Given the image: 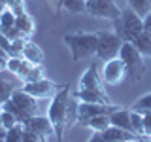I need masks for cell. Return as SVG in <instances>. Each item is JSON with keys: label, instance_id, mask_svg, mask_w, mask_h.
Instances as JSON below:
<instances>
[{"label": "cell", "instance_id": "6da1fadb", "mask_svg": "<svg viewBox=\"0 0 151 142\" xmlns=\"http://www.w3.org/2000/svg\"><path fill=\"white\" fill-rule=\"evenodd\" d=\"M78 108H79V101L76 99L74 93H70L68 85H63L60 91L51 99L49 102V110H47V117L53 123L55 129V136L57 140L64 138V133L72 123L78 121Z\"/></svg>", "mask_w": 151, "mask_h": 142}, {"label": "cell", "instance_id": "7a4b0ae2", "mask_svg": "<svg viewBox=\"0 0 151 142\" xmlns=\"http://www.w3.org/2000/svg\"><path fill=\"white\" fill-rule=\"evenodd\" d=\"M64 44L68 46L74 61L89 59L96 55L98 46V34L96 32H74V34H64Z\"/></svg>", "mask_w": 151, "mask_h": 142}, {"label": "cell", "instance_id": "3957f363", "mask_svg": "<svg viewBox=\"0 0 151 142\" xmlns=\"http://www.w3.org/2000/svg\"><path fill=\"white\" fill-rule=\"evenodd\" d=\"M113 25H115V32L123 40L132 42L136 36H140L144 32V17L138 15L132 8H127V9H123L121 19H115Z\"/></svg>", "mask_w": 151, "mask_h": 142}, {"label": "cell", "instance_id": "277c9868", "mask_svg": "<svg viewBox=\"0 0 151 142\" xmlns=\"http://www.w3.org/2000/svg\"><path fill=\"white\" fill-rule=\"evenodd\" d=\"M119 57H121L123 63H125L127 76H129L132 82H140L145 74V64H144V55L136 49V46L132 42H123Z\"/></svg>", "mask_w": 151, "mask_h": 142}, {"label": "cell", "instance_id": "5b68a950", "mask_svg": "<svg viewBox=\"0 0 151 142\" xmlns=\"http://www.w3.org/2000/svg\"><path fill=\"white\" fill-rule=\"evenodd\" d=\"M98 34V46H96V57L100 61H111L115 57H119L121 46H123V38L117 34V32L111 30H100L96 32Z\"/></svg>", "mask_w": 151, "mask_h": 142}, {"label": "cell", "instance_id": "8992f818", "mask_svg": "<svg viewBox=\"0 0 151 142\" xmlns=\"http://www.w3.org/2000/svg\"><path fill=\"white\" fill-rule=\"evenodd\" d=\"M12 101L17 104L19 108H21L23 112L28 116V120H30L32 116H40V114H45L44 110V106H42V101L44 99H36V97H32V95H28L25 89H13V93H12Z\"/></svg>", "mask_w": 151, "mask_h": 142}, {"label": "cell", "instance_id": "52a82bcc", "mask_svg": "<svg viewBox=\"0 0 151 142\" xmlns=\"http://www.w3.org/2000/svg\"><path fill=\"white\" fill-rule=\"evenodd\" d=\"M87 13L100 19H121L123 9L115 4V0H89L87 2Z\"/></svg>", "mask_w": 151, "mask_h": 142}, {"label": "cell", "instance_id": "ba28073f", "mask_svg": "<svg viewBox=\"0 0 151 142\" xmlns=\"http://www.w3.org/2000/svg\"><path fill=\"white\" fill-rule=\"evenodd\" d=\"M60 87H63V85L51 82V80H47V78H42V80H38V82H30V83L23 85V89H25L28 95H32V97H36V99H44V101H51V99L60 91Z\"/></svg>", "mask_w": 151, "mask_h": 142}, {"label": "cell", "instance_id": "9c48e42d", "mask_svg": "<svg viewBox=\"0 0 151 142\" xmlns=\"http://www.w3.org/2000/svg\"><path fill=\"white\" fill-rule=\"evenodd\" d=\"M125 76H127V68H125V63L121 61V57H115V59L104 63V68H102L104 83L117 85L125 80Z\"/></svg>", "mask_w": 151, "mask_h": 142}, {"label": "cell", "instance_id": "30bf717a", "mask_svg": "<svg viewBox=\"0 0 151 142\" xmlns=\"http://www.w3.org/2000/svg\"><path fill=\"white\" fill-rule=\"evenodd\" d=\"M113 110H117V106L113 104H91V102H79L78 108V123L87 120L93 116H102V114H111Z\"/></svg>", "mask_w": 151, "mask_h": 142}, {"label": "cell", "instance_id": "8fae6325", "mask_svg": "<svg viewBox=\"0 0 151 142\" xmlns=\"http://www.w3.org/2000/svg\"><path fill=\"white\" fill-rule=\"evenodd\" d=\"M25 129L32 131V133H38V135L42 136H51L55 135V129H53V123H51V120L45 116V114H40V116H32L30 120H28L25 123Z\"/></svg>", "mask_w": 151, "mask_h": 142}, {"label": "cell", "instance_id": "7c38bea8", "mask_svg": "<svg viewBox=\"0 0 151 142\" xmlns=\"http://www.w3.org/2000/svg\"><path fill=\"white\" fill-rule=\"evenodd\" d=\"M32 64L30 61H27L25 57H8V64H6V70L12 72L15 78H19L21 82H25V78L28 76V72L32 70Z\"/></svg>", "mask_w": 151, "mask_h": 142}, {"label": "cell", "instance_id": "4fadbf2b", "mask_svg": "<svg viewBox=\"0 0 151 142\" xmlns=\"http://www.w3.org/2000/svg\"><path fill=\"white\" fill-rule=\"evenodd\" d=\"M79 102H91V104H111L110 97L104 89H78L74 93Z\"/></svg>", "mask_w": 151, "mask_h": 142}, {"label": "cell", "instance_id": "5bb4252c", "mask_svg": "<svg viewBox=\"0 0 151 142\" xmlns=\"http://www.w3.org/2000/svg\"><path fill=\"white\" fill-rule=\"evenodd\" d=\"M78 89H104V80H102V74L98 72L96 64H93L91 68H87L83 72Z\"/></svg>", "mask_w": 151, "mask_h": 142}, {"label": "cell", "instance_id": "9a60e30c", "mask_svg": "<svg viewBox=\"0 0 151 142\" xmlns=\"http://www.w3.org/2000/svg\"><path fill=\"white\" fill-rule=\"evenodd\" d=\"M79 125L83 127H89L93 131H106L108 127H111V121H110V114H102V116H93V117H87V120L79 121Z\"/></svg>", "mask_w": 151, "mask_h": 142}, {"label": "cell", "instance_id": "2e32d148", "mask_svg": "<svg viewBox=\"0 0 151 142\" xmlns=\"http://www.w3.org/2000/svg\"><path fill=\"white\" fill-rule=\"evenodd\" d=\"M110 121L111 125L121 127L125 131H132V121H130V110H123V108H117L110 114ZM134 133V131H132Z\"/></svg>", "mask_w": 151, "mask_h": 142}, {"label": "cell", "instance_id": "e0dca14e", "mask_svg": "<svg viewBox=\"0 0 151 142\" xmlns=\"http://www.w3.org/2000/svg\"><path fill=\"white\" fill-rule=\"evenodd\" d=\"M23 57H25L27 61H30L32 64H42L44 63V51H42V47L34 44V42L28 40L25 49H23Z\"/></svg>", "mask_w": 151, "mask_h": 142}, {"label": "cell", "instance_id": "ac0fdd59", "mask_svg": "<svg viewBox=\"0 0 151 142\" xmlns=\"http://www.w3.org/2000/svg\"><path fill=\"white\" fill-rule=\"evenodd\" d=\"M15 27H17L27 38H30L32 34H34V21H32V17L28 15L27 12L21 13V15H17V19H15Z\"/></svg>", "mask_w": 151, "mask_h": 142}, {"label": "cell", "instance_id": "d6986e66", "mask_svg": "<svg viewBox=\"0 0 151 142\" xmlns=\"http://www.w3.org/2000/svg\"><path fill=\"white\" fill-rule=\"evenodd\" d=\"M132 44L136 46V49H138L144 57H151V34L149 32L144 30L140 36H136L134 40H132Z\"/></svg>", "mask_w": 151, "mask_h": 142}, {"label": "cell", "instance_id": "ffe728a7", "mask_svg": "<svg viewBox=\"0 0 151 142\" xmlns=\"http://www.w3.org/2000/svg\"><path fill=\"white\" fill-rule=\"evenodd\" d=\"M60 8L70 13H87V0H63Z\"/></svg>", "mask_w": 151, "mask_h": 142}, {"label": "cell", "instance_id": "44dd1931", "mask_svg": "<svg viewBox=\"0 0 151 142\" xmlns=\"http://www.w3.org/2000/svg\"><path fill=\"white\" fill-rule=\"evenodd\" d=\"M130 121H132V131L136 133L138 136H142L144 138L145 136V129H144V114L136 112L130 108Z\"/></svg>", "mask_w": 151, "mask_h": 142}, {"label": "cell", "instance_id": "7402d4cb", "mask_svg": "<svg viewBox=\"0 0 151 142\" xmlns=\"http://www.w3.org/2000/svg\"><path fill=\"white\" fill-rule=\"evenodd\" d=\"M15 19H17V15L9 8L6 9V12H2V13H0V30L8 32L12 27H15Z\"/></svg>", "mask_w": 151, "mask_h": 142}, {"label": "cell", "instance_id": "603a6c76", "mask_svg": "<svg viewBox=\"0 0 151 142\" xmlns=\"http://www.w3.org/2000/svg\"><path fill=\"white\" fill-rule=\"evenodd\" d=\"M13 83L9 82V80H6L4 76H0V106H2L6 101H9L12 99V93H13Z\"/></svg>", "mask_w": 151, "mask_h": 142}, {"label": "cell", "instance_id": "cb8c5ba5", "mask_svg": "<svg viewBox=\"0 0 151 142\" xmlns=\"http://www.w3.org/2000/svg\"><path fill=\"white\" fill-rule=\"evenodd\" d=\"M129 8H132L138 15L145 17L151 12V0H129Z\"/></svg>", "mask_w": 151, "mask_h": 142}, {"label": "cell", "instance_id": "d4e9b609", "mask_svg": "<svg viewBox=\"0 0 151 142\" xmlns=\"http://www.w3.org/2000/svg\"><path fill=\"white\" fill-rule=\"evenodd\" d=\"M23 135H25V125H23V123H17L15 127L8 129L6 142H23Z\"/></svg>", "mask_w": 151, "mask_h": 142}, {"label": "cell", "instance_id": "484cf974", "mask_svg": "<svg viewBox=\"0 0 151 142\" xmlns=\"http://www.w3.org/2000/svg\"><path fill=\"white\" fill-rule=\"evenodd\" d=\"M132 110H136V112H140V114L151 112V93H147V95H144L142 99H138V101L132 104Z\"/></svg>", "mask_w": 151, "mask_h": 142}, {"label": "cell", "instance_id": "4316f807", "mask_svg": "<svg viewBox=\"0 0 151 142\" xmlns=\"http://www.w3.org/2000/svg\"><path fill=\"white\" fill-rule=\"evenodd\" d=\"M28 38H17L12 40V47H9V57H23V49H25Z\"/></svg>", "mask_w": 151, "mask_h": 142}, {"label": "cell", "instance_id": "83f0119b", "mask_svg": "<svg viewBox=\"0 0 151 142\" xmlns=\"http://www.w3.org/2000/svg\"><path fill=\"white\" fill-rule=\"evenodd\" d=\"M42 78H45V70H44V66H42V64H34V66H32V70L28 72V76L25 78V82H23V83L38 82V80H42Z\"/></svg>", "mask_w": 151, "mask_h": 142}, {"label": "cell", "instance_id": "f1b7e54d", "mask_svg": "<svg viewBox=\"0 0 151 142\" xmlns=\"http://www.w3.org/2000/svg\"><path fill=\"white\" fill-rule=\"evenodd\" d=\"M17 117L13 116L12 112H6V110H2V125L6 127V129H12V127H15L17 125Z\"/></svg>", "mask_w": 151, "mask_h": 142}, {"label": "cell", "instance_id": "f546056e", "mask_svg": "<svg viewBox=\"0 0 151 142\" xmlns=\"http://www.w3.org/2000/svg\"><path fill=\"white\" fill-rule=\"evenodd\" d=\"M45 140H47L45 136H42V135H38V133H32V131L25 129V135H23V142H45Z\"/></svg>", "mask_w": 151, "mask_h": 142}, {"label": "cell", "instance_id": "4dcf8cb0", "mask_svg": "<svg viewBox=\"0 0 151 142\" xmlns=\"http://www.w3.org/2000/svg\"><path fill=\"white\" fill-rule=\"evenodd\" d=\"M0 47H2L4 51H6V53L9 55V47H12V40H9V38L4 34L2 30H0Z\"/></svg>", "mask_w": 151, "mask_h": 142}, {"label": "cell", "instance_id": "1f68e13d", "mask_svg": "<svg viewBox=\"0 0 151 142\" xmlns=\"http://www.w3.org/2000/svg\"><path fill=\"white\" fill-rule=\"evenodd\" d=\"M144 129L145 136H151V112H144Z\"/></svg>", "mask_w": 151, "mask_h": 142}, {"label": "cell", "instance_id": "d6a6232c", "mask_svg": "<svg viewBox=\"0 0 151 142\" xmlns=\"http://www.w3.org/2000/svg\"><path fill=\"white\" fill-rule=\"evenodd\" d=\"M144 30H145V32H149V34H151V12H149L147 15L144 17Z\"/></svg>", "mask_w": 151, "mask_h": 142}, {"label": "cell", "instance_id": "836d02e7", "mask_svg": "<svg viewBox=\"0 0 151 142\" xmlns=\"http://www.w3.org/2000/svg\"><path fill=\"white\" fill-rule=\"evenodd\" d=\"M89 142H106L104 140V136H102V133H98V131H94L93 135H91V138H89Z\"/></svg>", "mask_w": 151, "mask_h": 142}, {"label": "cell", "instance_id": "e575fe53", "mask_svg": "<svg viewBox=\"0 0 151 142\" xmlns=\"http://www.w3.org/2000/svg\"><path fill=\"white\" fill-rule=\"evenodd\" d=\"M8 8H9V0H0V13L6 12Z\"/></svg>", "mask_w": 151, "mask_h": 142}, {"label": "cell", "instance_id": "d590c367", "mask_svg": "<svg viewBox=\"0 0 151 142\" xmlns=\"http://www.w3.org/2000/svg\"><path fill=\"white\" fill-rule=\"evenodd\" d=\"M6 135H8V129L6 127H0V140H6Z\"/></svg>", "mask_w": 151, "mask_h": 142}, {"label": "cell", "instance_id": "8d00e7d4", "mask_svg": "<svg viewBox=\"0 0 151 142\" xmlns=\"http://www.w3.org/2000/svg\"><path fill=\"white\" fill-rule=\"evenodd\" d=\"M6 64H8V59L0 57V72H2V70H6Z\"/></svg>", "mask_w": 151, "mask_h": 142}, {"label": "cell", "instance_id": "74e56055", "mask_svg": "<svg viewBox=\"0 0 151 142\" xmlns=\"http://www.w3.org/2000/svg\"><path fill=\"white\" fill-rule=\"evenodd\" d=\"M0 57H4V59H8V57H9V55L6 53V51H4V49H2V47H0Z\"/></svg>", "mask_w": 151, "mask_h": 142}, {"label": "cell", "instance_id": "f35d334b", "mask_svg": "<svg viewBox=\"0 0 151 142\" xmlns=\"http://www.w3.org/2000/svg\"><path fill=\"white\" fill-rule=\"evenodd\" d=\"M51 4H55V6L60 8V4H63V0H51Z\"/></svg>", "mask_w": 151, "mask_h": 142}, {"label": "cell", "instance_id": "ab89813d", "mask_svg": "<svg viewBox=\"0 0 151 142\" xmlns=\"http://www.w3.org/2000/svg\"><path fill=\"white\" fill-rule=\"evenodd\" d=\"M0 127H4V125H2V112H0Z\"/></svg>", "mask_w": 151, "mask_h": 142}, {"label": "cell", "instance_id": "60d3db41", "mask_svg": "<svg viewBox=\"0 0 151 142\" xmlns=\"http://www.w3.org/2000/svg\"><path fill=\"white\" fill-rule=\"evenodd\" d=\"M127 142H138V140H127Z\"/></svg>", "mask_w": 151, "mask_h": 142}, {"label": "cell", "instance_id": "b9f144b4", "mask_svg": "<svg viewBox=\"0 0 151 142\" xmlns=\"http://www.w3.org/2000/svg\"><path fill=\"white\" fill-rule=\"evenodd\" d=\"M0 112H2V106H0Z\"/></svg>", "mask_w": 151, "mask_h": 142}, {"label": "cell", "instance_id": "7bdbcfd3", "mask_svg": "<svg viewBox=\"0 0 151 142\" xmlns=\"http://www.w3.org/2000/svg\"><path fill=\"white\" fill-rule=\"evenodd\" d=\"M0 142H6V140H0Z\"/></svg>", "mask_w": 151, "mask_h": 142}, {"label": "cell", "instance_id": "ee69618b", "mask_svg": "<svg viewBox=\"0 0 151 142\" xmlns=\"http://www.w3.org/2000/svg\"><path fill=\"white\" fill-rule=\"evenodd\" d=\"M87 2H89V0H87Z\"/></svg>", "mask_w": 151, "mask_h": 142}]
</instances>
